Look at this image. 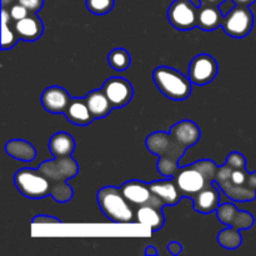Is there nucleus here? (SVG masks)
Returning a JSON list of instances; mask_svg holds the SVG:
<instances>
[{"label": "nucleus", "instance_id": "27", "mask_svg": "<svg viewBox=\"0 0 256 256\" xmlns=\"http://www.w3.org/2000/svg\"><path fill=\"white\" fill-rule=\"evenodd\" d=\"M218 242L225 249H236L242 245V235L239 234L238 229H224L218 235Z\"/></svg>", "mask_w": 256, "mask_h": 256}, {"label": "nucleus", "instance_id": "22", "mask_svg": "<svg viewBox=\"0 0 256 256\" xmlns=\"http://www.w3.org/2000/svg\"><path fill=\"white\" fill-rule=\"evenodd\" d=\"M86 104L92 112L94 119H102L105 118L112 109L110 100L108 99L104 90H92L85 96Z\"/></svg>", "mask_w": 256, "mask_h": 256}, {"label": "nucleus", "instance_id": "23", "mask_svg": "<svg viewBox=\"0 0 256 256\" xmlns=\"http://www.w3.org/2000/svg\"><path fill=\"white\" fill-rule=\"evenodd\" d=\"M75 149V142L68 132H56L49 142V150L54 158L70 156Z\"/></svg>", "mask_w": 256, "mask_h": 256}, {"label": "nucleus", "instance_id": "6", "mask_svg": "<svg viewBox=\"0 0 256 256\" xmlns=\"http://www.w3.org/2000/svg\"><path fill=\"white\" fill-rule=\"evenodd\" d=\"M18 190L30 199H42L48 196L52 190V182L39 169H20L14 176Z\"/></svg>", "mask_w": 256, "mask_h": 256}, {"label": "nucleus", "instance_id": "36", "mask_svg": "<svg viewBox=\"0 0 256 256\" xmlns=\"http://www.w3.org/2000/svg\"><path fill=\"white\" fill-rule=\"evenodd\" d=\"M200 2H202V4H212V5H218V6H219V5L222 4L225 0H200Z\"/></svg>", "mask_w": 256, "mask_h": 256}, {"label": "nucleus", "instance_id": "35", "mask_svg": "<svg viewBox=\"0 0 256 256\" xmlns=\"http://www.w3.org/2000/svg\"><path fill=\"white\" fill-rule=\"evenodd\" d=\"M18 0H2V8H6L10 9L14 4H16Z\"/></svg>", "mask_w": 256, "mask_h": 256}, {"label": "nucleus", "instance_id": "1", "mask_svg": "<svg viewBox=\"0 0 256 256\" xmlns=\"http://www.w3.org/2000/svg\"><path fill=\"white\" fill-rule=\"evenodd\" d=\"M215 182L225 195L235 202H250L256 198V172L249 174L242 166H232L228 162L219 168Z\"/></svg>", "mask_w": 256, "mask_h": 256}, {"label": "nucleus", "instance_id": "4", "mask_svg": "<svg viewBox=\"0 0 256 256\" xmlns=\"http://www.w3.org/2000/svg\"><path fill=\"white\" fill-rule=\"evenodd\" d=\"M98 204L105 216L116 224L135 222L132 205L125 199L122 190L114 186H105L98 192Z\"/></svg>", "mask_w": 256, "mask_h": 256}, {"label": "nucleus", "instance_id": "19", "mask_svg": "<svg viewBox=\"0 0 256 256\" xmlns=\"http://www.w3.org/2000/svg\"><path fill=\"white\" fill-rule=\"evenodd\" d=\"M149 185L152 194L164 205H175L182 198L175 180H159Z\"/></svg>", "mask_w": 256, "mask_h": 256}, {"label": "nucleus", "instance_id": "26", "mask_svg": "<svg viewBox=\"0 0 256 256\" xmlns=\"http://www.w3.org/2000/svg\"><path fill=\"white\" fill-rule=\"evenodd\" d=\"M108 62H109L110 66L118 72H122V70L128 69L130 65V55L126 50L124 49H114L110 52L109 56H108Z\"/></svg>", "mask_w": 256, "mask_h": 256}, {"label": "nucleus", "instance_id": "31", "mask_svg": "<svg viewBox=\"0 0 256 256\" xmlns=\"http://www.w3.org/2000/svg\"><path fill=\"white\" fill-rule=\"evenodd\" d=\"M18 2L24 5L30 12H36L42 8L44 0H18Z\"/></svg>", "mask_w": 256, "mask_h": 256}, {"label": "nucleus", "instance_id": "29", "mask_svg": "<svg viewBox=\"0 0 256 256\" xmlns=\"http://www.w3.org/2000/svg\"><path fill=\"white\" fill-rule=\"evenodd\" d=\"M86 8L92 14H106L114 8V0H86Z\"/></svg>", "mask_w": 256, "mask_h": 256}, {"label": "nucleus", "instance_id": "25", "mask_svg": "<svg viewBox=\"0 0 256 256\" xmlns=\"http://www.w3.org/2000/svg\"><path fill=\"white\" fill-rule=\"evenodd\" d=\"M12 15L9 9L2 8V49H12L16 44L19 35L15 26H12Z\"/></svg>", "mask_w": 256, "mask_h": 256}, {"label": "nucleus", "instance_id": "16", "mask_svg": "<svg viewBox=\"0 0 256 256\" xmlns=\"http://www.w3.org/2000/svg\"><path fill=\"white\" fill-rule=\"evenodd\" d=\"M170 135L174 138L175 142L188 149L189 146H192L200 138V129L195 122L190 120H184L170 129Z\"/></svg>", "mask_w": 256, "mask_h": 256}, {"label": "nucleus", "instance_id": "17", "mask_svg": "<svg viewBox=\"0 0 256 256\" xmlns=\"http://www.w3.org/2000/svg\"><path fill=\"white\" fill-rule=\"evenodd\" d=\"M15 30H16L19 39L25 42H35L39 39L44 30V25L35 12H30L28 16L22 18L19 22H15Z\"/></svg>", "mask_w": 256, "mask_h": 256}, {"label": "nucleus", "instance_id": "9", "mask_svg": "<svg viewBox=\"0 0 256 256\" xmlns=\"http://www.w3.org/2000/svg\"><path fill=\"white\" fill-rule=\"evenodd\" d=\"M39 170L48 176L52 184L64 182L78 174V164L72 156L55 158L52 162H44L39 166Z\"/></svg>", "mask_w": 256, "mask_h": 256}, {"label": "nucleus", "instance_id": "8", "mask_svg": "<svg viewBox=\"0 0 256 256\" xmlns=\"http://www.w3.org/2000/svg\"><path fill=\"white\" fill-rule=\"evenodd\" d=\"M199 8L190 0H175L168 9V19L178 30H190L198 26Z\"/></svg>", "mask_w": 256, "mask_h": 256}, {"label": "nucleus", "instance_id": "5", "mask_svg": "<svg viewBox=\"0 0 256 256\" xmlns=\"http://www.w3.org/2000/svg\"><path fill=\"white\" fill-rule=\"evenodd\" d=\"M152 79L158 89L172 100H185L192 94V80L172 68H156Z\"/></svg>", "mask_w": 256, "mask_h": 256}, {"label": "nucleus", "instance_id": "10", "mask_svg": "<svg viewBox=\"0 0 256 256\" xmlns=\"http://www.w3.org/2000/svg\"><path fill=\"white\" fill-rule=\"evenodd\" d=\"M122 195L125 199L132 205V206H142V205L152 204L156 205V206L162 208L164 204L152 194V189H150L149 184H145L142 182H138V180H130V182H124L120 188Z\"/></svg>", "mask_w": 256, "mask_h": 256}, {"label": "nucleus", "instance_id": "7", "mask_svg": "<svg viewBox=\"0 0 256 256\" xmlns=\"http://www.w3.org/2000/svg\"><path fill=\"white\" fill-rule=\"evenodd\" d=\"M254 15L248 6L235 5L229 12H226L222 22V29L229 36L242 39L245 38L252 29Z\"/></svg>", "mask_w": 256, "mask_h": 256}, {"label": "nucleus", "instance_id": "30", "mask_svg": "<svg viewBox=\"0 0 256 256\" xmlns=\"http://www.w3.org/2000/svg\"><path fill=\"white\" fill-rule=\"evenodd\" d=\"M9 12H10V15H12V19L14 20V22H19V20H22V18L28 16V15L30 14L29 10H28L24 5L19 4V2L12 5V6L9 9Z\"/></svg>", "mask_w": 256, "mask_h": 256}, {"label": "nucleus", "instance_id": "32", "mask_svg": "<svg viewBox=\"0 0 256 256\" xmlns=\"http://www.w3.org/2000/svg\"><path fill=\"white\" fill-rule=\"evenodd\" d=\"M59 222H62L59 219L46 215H38L32 219V224H59Z\"/></svg>", "mask_w": 256, "mask_h": 256}, {"label": "nucleus", "instance_id": "11", "mask_svg": "<svg viewBox=\"0 0 256 256\" xmlns=\"http://www.w3.org/2000/svg\"><path fill=\"white\" fill-rule=\"evenodd\" d=\"M218 74V62L208 54H200L192 60L189 66V79L192 84L205 85L212 82Z\"/></svg>", "mask_w": 256, "mask_h": 256}, {"label": "nucleus", "instance_id": "3", "mask_svg": "<svg viewBox=\"0 0 256 256\" xmlns=\"http://www.w3.org/2000/svg\"><path fill=\"white\" fill-rule=\"evenodd\" d=\"M146 146L154 154L159 155L158 170L164 176H175L180 168L178 160L184 155L185 148L178 144L174 138L166 132H154L146 140Z\"/></svg>", "mask_w": 256, "mask_h": 256}, {"label": "nucleus", "instance_id": "37", "mask_svg": "<svg viewBox=\"0 0 256 256\" xmlns=\"http://www.w3.org/2000/svg\"><path fill=\"white\" fill-rule=\"evenodd\" d=\"M145 255L155 256V255H158V252L154 246H148L146 250H145Z\"/></svg>", "mask_w": 256, "mask_h": 256}, {"label": "nucleus", "instance_id": "20", "mask_svg": "<svg viewBox=\"0 0 256 256\" xmlns=\"http://www.w3.org/2000/svg\"><path fill=\"white\" fill-rule=\"evenodd\" d=\"M64 114L70 122L79 125V126H85L94 120V116H92L85 99L70 100Z\"/></svg>", "mask_w": 256, "mask_h": 256}, {"label": "nucleus", "instance_id": "24", "mask_svg": "<svg viewBox=\"0 0 256 256\" xmlns=\"http://www.w3.org/2000/svg\"><path fill=\"white\" fill-rule=\"evenodd\" d=\"M5 150L10 156L22 162H32L36 156L35 148L25 140H10L5 145Z\"/></svg>", "mask_w": 256, "mask_h": 256}, {"label": "nucleus", "instance_id": "12", "mask_svg": "<svg viewBox=\"0 0 256 256\" xmlns=\"http://www.w3.org/2000/svg\"><path fill=\"white\" fill-rule=\"evenodd\" d=\"M102 89L106 94L112 108L125 106L132 98V84L122 78H110L102 84Z\"/></svg>", "mask_w": 256, "mask_h": 256}, {"label": "nucleus", "instance_id": "2", "mask_svg": "<svg viewBox=\"0 0 256 256\" xmlns=\"http://www.w3.org/2000/svg\"><path fill=\"white\" fill-rule=\"evenodd\" d=\"M219 168L210 160H200L189 166L180 168L174 180L182 198H194L208 185L212 184Z\"/></svg>", "mask_w": 256, "mask_h": 256}, {"label": "nucleus", "instance_id": "18", "mask_svg": "<svg viewBox=\"0 0 256 256\" xmlns=\"http://www.w3.org/2000/svg\"><path fill=\"white\" fill-rule=\"evenodd\" d=\"M224 22V12H222L218 5L212 4H202L198 12V28L205 30V32H212L218 29Z\"/></svg>", "mask_w": 256, "mask_h": 256}, {"label": "nucleus", "instance_id": "33", "mask_svg": "<svg viewBox=\"0 0 256 256\" xmlns=\"http://www.w3.org/2000/svg\"><path fill=\"white\" fill-rule=\"evenodd\" d=\"M168 250H169L170 254L179 255L180 252H182V244H180V242H170L169 245H168Z\"/></svg>", "mask_w": 256, "mask_h": 256}, {"label": "nucleus", "instance_id": "21", "mask_svg": "<svg viewBox=\"0 0 256 256\" xmlns=\"http://www.w3.org/2000/svg\"><path fill=\"white\" fill-rule=\"evenodd\" d=\"M192 200H194V208L196 212H202V214H209V212L218 210L220 196L218 190L212 186V184H210L202 192H198L192 198Z\"/></svg>", "mask_w": 256, "mask_h": 256}, {"label": "nucleus", "instance_id": "15", "mask_svg": "<svg viewBox=\"0 0 256 256\" xmlns=\"http://www.w3.org/2000/svg\"><path fill=\"white\" fill-rule=\"evenodd\" d=\"M162 208L156 205H142L135 212V222L149 228L152 232H156L164 226L165 218L162 214Z\"/></svg>", "mask_w": 256, "mask_h": 256}, {"label": "nucleus", "instance_id": "13", "mask_svg": "<svg viewBox=\"0 0 256 256\" xmlns=\"http://www.w3.org/2000/svg\"><path fill=\"white\" fill-rule=\"evenodd\" d=\"M216 215L222 224L238 230L249 229L254 224V218L250 212H239L232 204H224L218 208Z\"/></svg>", "mask_w": 256, "mask_h": 256}, {"label": "nucleus", "instance_id": "14", "mask_svg": "<svg viewBox=\"0 0 256 256\" xmlns=\"http://www.w3.org/2000/svg\"><path fill=\"white\" fill-rule=\"evenodd\" d=\"M70 95L65 89L60 86H50L42 94V104L45 110L52 114H60L66 110L69 105Z\"/></svg>", "mask_w": 256, "mask_h": 256}, {"label": "nucleus", "instance_id": "34", "mask_svg": "<svg viewBox=\"0 0 256 256\" xmlns=\"http://www.w3.org/2000/svg\"><path fill=\"white\" fill-rule=\"evenodd\" d=\"M236 5H242V6H249V5L254 4L256 0H232Z\"/></svg>", "mask_w": 256, "mask_h": 256}, {"label": "nucleus", "instance_id": "28", "mask_svg": "<svg viewBox=\"0 0 256 256\" xmlns=\"http://www.w3.org/2000/svg\"><path fill=\"white\" fill-rule=\"evenodd\" d=\"M50 195L54 198L56 202H65L72 198V188L68 186L66 182H56V184H52V190H50Z\"/></svg>", "mask_w": 256, "mask_h": 256}]
</instances>
